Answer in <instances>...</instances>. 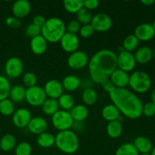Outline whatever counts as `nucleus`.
<instances>
[{
	"label": "nucleus",
	"mask_w": 155,
	"mask_h": 155,
	"mask_svg": "<svg viewBox=\"0 0 155 155\" xmlns=\"http://www.w3.org/2000/svg\"><path fill=\"white\" fill-rule=\"evenodd\" d=\"M151 25H152L153 28H154V31H155V20H154V21H153V23H152V24H151Z\"/></svg>",
	"instance_id": "603ef678"
},
{
	"label": "nucleus",
	"mask_w": 155,
	"mask_h": 155,
	"mask_svg": "<svg viewBox=\"0 0 155 155\" xmlns=\"http://www.w3.org/2000/svg\"><path fill=\"white\" fill-rule=\"evenodd\" d=\"M133 145L139 154H150L153 148V144L148 138L145 136H138L135 139Z\"/></svg>",
	"instance_id": "412c9836"
},
{
	"label": "nucleus",
	"mask_w": 155,
	"mask_h": 155,
	"mask_svg": "<svg viewBox=\"0 0 155 155\" xmlns=\"http://www.w3.org/2000/svg\"><path fill=\"white\" fill-rule=\"evenodd\" d=\"M59 42L62 49L71 54L77 51L80 45V40L77 34H73L68 32H66L64 34Z\"/></svg>",
	"instance_id": "f8f14e48"
},
{
	"label": "nucleus",
	"mask_w": 155,
	"mask_h": 155,
	"mask_svg": "<svg viewBox=\"0 0 155 155\" xmlns=\"http://www.w3.org/2000/svg\"><path fill=\"white\" fill-rule=\"evenodd\" d=\"M31 119V112L24 107L18 109L12 115V122L18 128H24L27 127Z\"/></svg>",
	"instance_id": "ddd939ff"
},
{
	"label": "nucleus",
	"mask_w": 155,
	"mask_h": 155,
	"mask_svg": "<svg viewBox=\"0 0 155 155\" xmlns=\"http://www.w3.org/2000/svg\"><path fill=\"white\" fill-rule=\"evenodd\" d=\"M66 33V25L61 18L53 17L46 20L41 28V35L48 42L55 43L59 42Z\"/></svg>",
	"instance_id": "7ed1b4c3"
},
{
	"label": "nucleus",
	"mask_w": 155,
	"mask_h": 155,
	"mask_svg": "<svg viewBox=\"0 0 155 155\" xmlns=\"http://www.w3.org/2000/svg\"><path fill=\"white\" fill-rule=\"evenodd\" d=\"M22 82L27 88L33 87L36 86L37 83V77L33 72H27L23 75Z\"/></svg>",
	"instance_id": "58836bf2"
},
{
	"label": "nucleus",
	"mask_w": 155,
	"mask_h": 155,
	"mask_svg": "<svg viewBox=\"0 0 155 155\" xmlns=\"http://www.w3.org/2000/svg\"><path fill=\"white\" fill-rule=\"evenodd\" d=\"M57 100L59 104V107H61L62 110L69 111L74 107L75 101H74V97L70 94L63 93Z\"/></svg>",
	"instance_id": "c756f323"
},
{
	"label": "nucleus",
	"mask_w": 155,
	"mask_h": 155,
	"mask_svg": "<svg viewBox=\"0 0 155 155\" xmlns=\"http://www.w3.org/2000/svg\"><path fill=\"white\" fill-rule=\"evenodd\" d=\"M15 104L9 98L0 101V114L5 117L13 115L15 112Z\"/></svg>",
	"instance_id": "72a5a7b5"
},
{
	"label": "nucleus",
	"mask_w": 155,
	"mask_h": 155,
	"mask_svg": "<svg viewBox=\"0 0 155 155\" xmlns=\"http://www.w3.org/2000/svg\"><path fill=\"white\" fill-rule=\"evenodd\" d=\"M5 24L8 27L13 29H18L21 27V22L20 19L15 16H8L5 19Z\"/></svg>",
	"instance_id": "c03bdc74"
},
{
	"label": "nucleus",
	"mask_w": 155,
	"mask_h": 155,
	"mask_svg": "<svg viewBox=\"0 0 155 155\" xmlns=\"http://www.w3.org/2000/svg\"><path fill=\"white\" fill-rule=\"evenodd\" d=\"M142 115L146 117H151L155 115V104L152 101H148L143 104L142 107Z\"/></svg>",
	"instance_id": "a19ab883"
},
{
	"label": "nucleus",
	"mask_w": 155,
	"mask_h": 155,
	"mask_svg": "<svg viewBox=\"0 0 155 155\" xmlns=\"http://www.w3.org/2000/svg\"><path fill=\"white\" fill-rule=\"evenodd\" d=\"M139 44V40L135 36L134 34H130L127 36H126L125 39H124L123 42V48L124 51H135L138 48Z\"/></svg>",
	"instance_id": "2f4dec72"
},
{
	"label": "nucleus",
	"mask_w": 155,
	"mask_h": 155,
	"mask_svg": "<svg viewBox=\"0 0 155 155\" xmlns=\"http://www.w3.org/2000/svg\"><path fill=\"white\" fill-rule=\"evenodd\" d=\"M47 98L43 88L39 86H35L33 87L26 89L25 100L30 105L33 107H39L42 106L44 101Z\"/></svg>",
	"instance_id": "0eeeda50"
},
{
	"label": "nucleus",
	"mask_w": 155,
	"mask_h": 155,
	"mask_svg": "<svg viewBox=\"0 0 155 155\" xmlns=\"http://www.w3.org/2000/svg\"><path fill=\"white\" fill-rule=\"evenodd\" d=\"M31 10V5L27 0H18L12 5V11L13 16L17 18H23L27 17Z\"/></svg>",
	"instance_id": "f3484780"
},
{
	"label": "nucleus",
	"mask_w": 155,
	"mask_h": 155,
	"mask_svg": "<svg viewBox=\"0 0 155 155\" xmlns=\"http://www.w3.org/2000/svg\"><path fill=\"white\" fill-rule=\"evenodd\" d=\"M5 71L7 77L10 79L19 77L24 71V64L18 57H11L5 64Z\"/></svg>",
	"instance_id": "6e6552de"
},
{
	"label": "nucleus",
	"mask_w": 155,
	"mask_h": 155,
	"mask_svg": "<svg viewBox=\"0 0 155 155\" xmlns=\"http://www.w3.org/2000/svg\"><path fill=\"white\" fill-rule=\"evenodd\" d=\"M109 97L120 114L129 119L136 120L142 115L143 103L136 94L127 89L114 88L108 92Z\"/></svg>",
	"instance_id": "f03ea898"
},
{
	"label": "nucleus",
	"mask_w": 155,
	"mask_h": 155,
	"mask_svg": "<svg viewBox=\"0 0 155 155\" xmlns=\"http://www.w3.org/2000/svg\"><path fill=\"white\" fill-rule=\"evenodd\" d=\"M100 85H101V86L102 87V89H104L105 92H107V93H108L110 91H111L114 88H115L114 86L113 83L110 82V80H109V79H107V80L104 81L102 83H101Z\"/></svg>",
	"instance_id": "de8ad7c7"
},
{
	"label": "nucleus",
	"mask_w": 155,
	"mask_h": 155,
	"mask_svg": "<svg viewBox=\"0 0 155 155\" xmlns=\"http://www.w3.org/2000/svg\"><path fill=\"white\" fill-rule=\"evenodd\" d=\"M63 5L67 12L71 14H77L83 8V0H64Z\"/></svg>",
	"instance_id": "473e14b6"
},
{
	"label": "nucleus",
	"mask_w": 155,
	"mask_h": 155,
	"mask_svg": "<svg viewBox=\"0 0 155 155\" xmlns=\"http://www.w3.org/2000/svg\"><path fill=\"white\" fill-rule=\"evenodd\" d=\"M81 83V80L78 77L74 75H68L61 82L63 89L68 92H73L78 89Z\"/></svg>",
	"instance_id": "393cba45"
},
{
	"label": "nucleus",
	"mask_w": 155,
	"mask_h": 155,
	"mask_svg": "<svg viewBox=\"0 0 155 155\" xmlns=\"http://www.w3.org/2000/svg\"><path fill=\"white\" fill-rule=\"evenodd\" d=\"M134 35L139 41H149L152 39L155 36V31L152 25L148 23H143L136 27Z\"/></svg>",
	"instance_id": "2eb2a0df"
},
{
	"label": "nucleus",
	"mask_w": 155,
	"mask_h": 155,
	"mask_svg": "<svg viewBox=\"0 0 155 155\" xmlns=\"http://www.w3.org/2000/svg\"><path fill=\"white\" fill-rule=\"evenodd\" d=\"M152 52H153V58H155V47L154 48V49L152 50Z\"/></svg>",
	"instance_id": "864d4df0"
},
{
	"label": "nucleus",
	"mask_w": 155,
	"mask_h": 155,
	"mask_svg": "<svg viewBox=\"0 0 155 155\" xmlns=\"http://www.w3.org/2000/svg\"><path fill=\"white\" fill-rule=\"evenodd\" d=\"M88 65L92 81L101 84L109 79L110 74L117 68V54L107 48L99 50L92 55Z\"/></svg>",
	"instance_id": "f257e3e1"
},
{
	"label": "nucleus",
	"mask_w": 155,
	"mask_h": 155,
	"mask_svg": "<svg viewBox=\"0 0 155 155\" xmlns=\"http://www.w3.org/2000/svg\"><path fill=\"white\" fill-rule=\"evenodd\" d=\"M94 33H95V30L90 24L81 26L79 31L80 36L83 38L91 37L94 34Z\"/></svg>",
	"instance_id": "79ce46f5"
},
{
	"label": "nucleus",
	"mask_w": 155,
	"mask_h": 155,
	"mask_svg": "<svg viewBox=\"0 0 155 155\" xmlns=\"http://www.w3.org/2000/svg\"><path fill=\"white\" fill-rule=\"evenodd\" d=\"M99 5L98 0H83V7L89 11L94 10Z\"/></svg>",
	"instance_id": "a18cd8bd"
},
{
	"label": "nucleus",
	"mask_w": 155,
	"mask_h": 155,
	"mask_svg": "<svg viewBox=\"0 0 155 155\" xmlns=\"http://www.w3.org/2000/svg\"><path fill=\"white\" fill-rule=\"evenodd\" d=\"M154 78H155V74H154Z\"/></svg>",
	"instance_id": "4d7b16f0"
},
{
	"label": "nucleus",
	"mask_w": 155,
	"mask_h": 155,
	"mask_svg": "<svg viewBox=\"0 0 155 155\" xmlns=\"http://www.w3.org/2000/svg\"><path fill=\"white\" fill-rule=\"evenodd\" d=\"M74 122H82L89 116V109L84 104H77L70 110Z\"/></svg>",
	"instance_id": "4be33fe9"
},
{
	"label": "nucleus",
	"mask_w": 155,
	"mask_h": 155,
	"mask_svg": "<svg viewBox=\"0 0 155 155\" xmlns=\"http://www.w3.org/2000/svg\"><path fill=\"white\" fill-rule=\"evenodd\" d=\"M9 99L13 103H21L25 100L26 89L22 85H15L11 88Z\"/></svg>",
	"instance_id": "b1692460"
},
{
	"label": "nucleus",
	"mask_w": 155,
	"mask_h": 155,
	"mask_svg": "<svg viewBox=\"0 0 155 155\" xmlns=\"http://www.w3.org/2000/svg\"><path fill=\"white\" fill-rule=\"evenodd\" d=\"M139 153L136 150L133 143H124L117 148L115 155H139Z\"/></svg>",
	"instance_id": "f704fd0d"
},
{
	"label": "nucleus",
	"mask_w": 155,
	"mask_h": 155,
	"mask_svg": "<svg viewBox=\"0 0 155 155\" xmlns=\"http://www.w3.org/2000/svg\"><path fill=\"white\" fill-rule=\"evenodd\" d=\"M11 88L12 87L8 79L0 75V101L8 98Z\"/></svg>",
	"instance_id": "c9c22d12"
},
{
	"label": "nucleus",
	"mask_w": 155,
	"mask_h": 155,
	"mask_svg": "<svg viewBox=\"0 0 155 155\" xmlns=\"http://www.w3.org/2000/svg\"><path fill=\"white\" fill-rule=\"evenodd\" d=\"M15 155H30L32 153V146L27 142H22L16 145L15 148Z\"/></svg>",
	"instance_id": "4c0bfd02"
},
{
	"label": "nucleus",
	"mask_w": 155,
	"mask_h": 155,
	"mask_svg": "<svg viewBox=\"0 0 155 155\" xmlns=\"http://www.w3.org/2000/svg\"><path fill=\"white\" fill-rule=\"evenodd\" d=\"M51 124L56 130L61 132L71 130L74 127V121L69 111L58 110L51 116Z\"/></svg>",
	"instance_id": "423d86ee"
},
{
	"label": "nucleus",
	"mask_w": 155,
	"mask_h": 155,
	"mask_svg": "<svg viewBox=\"0 0 155 155\" xmlns=\"http://www.w3.org/2000/svg\"><path fill=\"white\" fill-rule=\"evenodd\" d=\"M17 145L16 138L12 134H6L0 139V148L5 152L15 149Z\"/></svg>",
	"instance_id": "cd10ccee"
},
{
	"label": "nucleus",
	"mask_w": 155,
	"mask_h": 155,
	"mask_svg": "<svg viewBox=\"0 0 155 155\" xmlns=\"http://www.w3.org/2000/svg\"><path fill=\"white\" fill-rule=\"evenodd\" d=\"M117 68L128 73L133 71L136 64L134 54L127 51H123L117 54Z\"/></svg>",
	"instance_id": "1a4fd4ad"
},
{
	"label": "nucleus",
	"mask_w": 155,
	"mask_h": 155,
	"mask_svg": "<svg viewBox=\"0 0 155 155\" xmlns=\"http://www.w3.org/2000/svg\"><path fill=\"white\" fill-rule=\"evenodd\" d=\"M45 93L48 98L58 99L63 94V86L61 83L55 79L49 80L45 83L43 88Z\"/></svg>",
	"instance_id": "4468645a"
},
{
	"label": "nucleus",
	"mask_w": 155,
	"mask_h": 155,
	"mask_svg": "<svg viewBox=\"0 0 155 155\" xmlns=\"http://www.w3.org/2000/svg\"><path fill=\"white\" fill-rule=\"evenodd\" d=\"M109 80L113 83L114 86L118 89H125L129 86V80L130 75L128 73L122 71V70L117 68L111 74H110Z\"/></svg>",
	"instance_id": "dca6fc26"
},
{
	"label": "nucleus",
	"mask_w": 155,
	"mask_h": 155,
	"mask_svg": "<svg viewBox=\"0 0 155 155\" xmlns=\"http://www.w3.org/2000/svg\"><path fill=\"white\" fill-rule=\"evenodd\" d=\"M25 34L26 36L30 38H33L35 36H37L41 35V28L35 25L34 24H28L25 28Z\"/></svg>",
	"instance_id": "ea45409f"
},
{
	"label": "nucleus",
	"mask_w": 155,
	"mask_h": 155,
	"mask_svg": "<svg viewBox=\"0 0 155 155\" xmlns=\"http://www.w3.org/2000/svg\"><path fill=\"white\" fill-rule=\"evenodd\" d=\"M42 110L44 114L49 116H52L59 110V104L57 99L46 98L42 104Z\"/></svg>",
	"instance_id": "c85d7f7f"
},
{
	"label": "nucleus",
	"mask_w": 155,
	"mask_h": 155,
	"mask_svg": "<svg viewBox=\"0 0 155 155\" xmlns=\"http://www.w3.org/2000/svg\"><path fill=\"white\" fill-rule=\"evenodd\" d=\"M106 132L109 137L112 139H117L121 136L123 133L122 124L118 120L108 122L106 127Z\"/></svg>",
	"instance_id": "a878e982"
},
{
	"label": "nucleus",
	"mask_w": 155,
	"mask_h": 155,
	"mask_svg": "<svg viewBox=\"0 0 155 155\" xmlns=\"http://www.w3.org/2000/svg\"><path fill=\"white\" fill-rule=\"evenodd\" d=\"M129 86L136 93H145L151 88V79L145 71H135L130 76Z\"/></svg>",
	"instance_id": "39448f33"
},
{
	"label": "nucleus",
	"mask_w": 155,
	"mask_h": 155,
	"mask_svg": "<svg viewBox=\"0 0 155 155\" xmlns=\"http://www.w3.org/2000/svg\"><path fill=\"white\" fill-rule=\"evenodd\" d=\"M30 45L33 54L36 55H41L44 54L47 50L48 42L45 40V39L42 35H39V36L32 38Z\"/></svg>",
	"instance_id": "6ab92c4d"
},
{
	"label": "nucleus",
	"mask_w": 155,
	"mask_h": 155,
	"mask_svg": "<svg viewBox=\"0 0 155 155\" xmlns=\"http://www.w3.org/2000/svg\"><path fill=\"white\" fill-rule=\"evenodd\" d=\"M91 25L95 31L106 32L108 31L113 25V21L110 17L105 13H98L92 17Z\"/></svg>",
	"instance_id": "9d476101"
},
{
	"label": "nucleus",
	"mask_w": 155,
	"mask_h": 155,
	"mask_svg": "<svg viewBox=\"0 0 155 155\" xmlns=\"http://www.w3.org/2000/svg\"><path fill=\"white\" fill-rule=\"evenodd\" d=\"M92 17L93 16L90 11L83 7L77 13V21L83 25L89 24L92 21Z\"/></svg>",
	"instance_id": "e433bc0d"
},
{
	"label": "nucleus",
	"mask_w": 155,
	"mask_h": 155,
	"mask_svg": "<svg viewBox=\"0 0 155 155\" xmlns=\"http://www.w3.org/2000/svg\"><path fill=\"white\" fill-rule=\"evenodd\" d=\"M54 145L61 152L67 154L76 153L80 146L77 135L71 130L58 132L55 136Z\"/></svg>",
	"instance_id": "20e7f679"
},
{
	"label": "nucleus",
	"mask_w": 155,
	"mask_h": 155,
	"mask_svg": "<svg viewBox=\"0 0 155 155\" xmlns=\"http://www.w3.org/2000/svg\"><path fill=\"white\" fill-rule=\"evenodd\" d=\"M45 21H46V19L42 15H37L33 18V24H34L36 26L42 28L44 24H45Z\"/></svg>",
	"instance_id": "49530a36"
},
{
	"label": "nucleus",
	"mask_w": 155,
	"mask_h": 155,
	"mask_svg": "<svg viewBox=\"0 0 155 155\" xmlns=\"http://www.w3.org/2000/svg\"><path fill=\"white\" fill-rule=\"evenodd\" d=\"M134 57L136 63L141 64L149 63L153 58L152 49L148 46L140 47L136 50Z\"/></svg>",
	"instance_id": "aec40b11"
},
{
	"label": "nucleus",
	"mask_w": 155,
	"mask_h": 155,
	"mask_svg": "<svg viewBox=\"0 0 155 155\" xmlns=\"http://www.w3.org/2000/svg\"><path fill=\"white\" fill-rule=\"evenodd\" d=\"M155 2L154 0H142L141 3L145 6H151Z\"/></svg>",
	"instance_id": "09e8293b"
},
{
	"label": "nucleus",
	"mask_w": 155,
	"mask_h": 155,
	"mask_svg": "<svg viewBox=\"0 0 155 155\" xmlns=\"http://www.w3.org/2000/svg\"><path fill=\"white\" fill-rule=\"evenodd\" d=\"M80 27H81V24L77 20H72L66 26V30H68V33L77 34L80 31Z\"/></svg>",
	"instance_id": "37998d69"
},
{
	"label": "nucleus",
	"mask_w": 155,
	"mask_h": 155,
	"mask_svg": "<svg viewBox=\"0 0 155 155\" xmlns=\"http://www.w3.org/2000/svg\"><path fill=\"white\" fill-rule=\"evenodd\" d=\"M0 133H1V129H0Z\"/></svg>",
	"instance_id": "6e6d98bb"
},
{
	"label": "nucleus",
	"mask_w": 155,
	"mask_h": 155,
	"mask_svg": "<svg viewBox=\"0 0 155 155\" xmlns=\"http://www.w3.org/2000/svg\"><path fill=\"white\" fill-rule=\"evenodd\" d=\"M54 141H55V136L48 132L41 133L36 138L37 145L43 148H48L52 146L53 145H54Z\"/></svg>",
	"instance_id": "bb28decb"
},
{
	"label": "nucleus",
	"mask_w": 155,
	"mask_h": 155,
	"mask_svg": "<svg viewBox=\"0 0 155 155\" xmlns=\"http://www.w3.org/2000/svg\"><path fill=\"white\" fill-rule=\"evenodd\" d=\"M151 101H152L153 103H154L155 104V88L154 89L152 90V92H151Z\"/></svg>",
	"instance_id": "8fccbe9b"
},
{
	"label": "nucleus",
	"mask_w": 155,
	"mask_h": 155,
	"mask_svg": "<svg viewBox=\"0 0 155 155\" xmlns=\"http://www.w3.org/2000/svg\"><path fill=\"white\" fill-rule=\"evenodd\" d=\"M48 124L47 121L42 117H32L29 123L27 128L29 131L34 135H40L41 133H43L46 132Z\"/></svg>",
	"instance_id": "a211bd4d"
},
{
	"label": "nucleus",
	"mask_w": 155,
	"mask_h": 155,
	"mask_svg": "<svg viewBox=\"0 0 155 155\" xmlns=\"http://www.w3.org/2000/svg\"><path fill=\"white\" fill-rule=\"evenodd\" d=\"M139 155H150V154H139Z\"/></svg>",
	"instance_id": "5fc2aeb1"
},
{
	"label": "nucleus",
	"mask_w": 155,
	"mask_h": 155,
	"mask_svg": "<svg viewBox=\"0 0 155 155\" xmlns=\"http://www.w3.org/2000/svg\"><path fill=\"white\" fill-rule=\"evenodd\" d=\"M101 116L105 120L108 122L117 120L120 117V112L117 109V107L113 104H107L104 106L101 110Z\"/></svg>",
	"instance_id": "5701e85b"
},
{
	"label": "nucleus",
	"mask_w": 155,
	"mask_h": 155,
	"mask_svg": "<svg viewBox=\"0 0 155 155\" xmlns=\"http://www.w3.org/2000/svg\"><path fill=\"white\" fill-rule=\"evenodd\" d=\"M82 99L86 105L92 106L96 103L98 100V94L95 89L92 88H86L82 94Z\"/></svg>",
	"instance_id": "7c9ffc66"
},
{
	"label": "nucleus",
	"mask_w": 155,
	"mask_h": 155,
	"mask_svg": "<svg viewBox=\"0 0 155 155\" xmlns=\"http://www.w3.org/2000/svg\"><path fill=\"white\" fill-rule=\"evenodd\" d=\"M150 155H155V146L153 147V148L151 149V152H150Z\"/></svg>",
	"instance_id": "3c124183"
},
{
	"label": "nucleus",
	"mask_w": 155,
	"mask_h": 155,
	"mask_svg": "<svg viewBox=\"0 0 155 155\" xmlns=\"http://www.w3.org/2000/svg\"><path fill=\"white\" fill-rule=\"evenodd\" d=\"M89 57L86 52L80 50L71 53L68 58V65L73 70H80L89 64Z\"/></svg>",
	"instance_id": "9b49d317"
}]
</instances>
